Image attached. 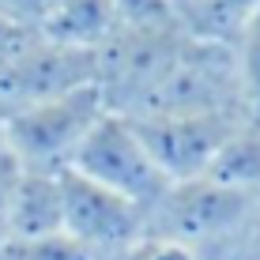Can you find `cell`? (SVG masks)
<instances>
[{"label": "cell", "mask_w": 260, "mask_h": 260, "mask_svg": "<svg viewBox=\"0 0 260 260\" xmlns=\"http://www.w3.org/2000/svg\"><path fill=\"white\" fill-rule=\"evenodd\" d=\"M256 200L260 192L234 189V185L211 181V177L174 181L162 192V200L147 211V234L174 238L196 249L200 260H215L245 230H253Z\"/></svg>", "instance_id": "obj_1"}, {"label": "cell", "mask_w": 260, "mask_h": 260, "mask_svg": "<svg viewBox=\"0 0 260 260\" xmlns=\"http://www.w3.org/2000/svg\"><path fill=\"white\" fill-rule=\"evenodd\" d=\"M106 98L98 83H83L46 102L4 113V151L19 170H68L87 132L106 117Z\"/></svg>", "instance_id": "obj_2"}, {"label": "cell", "mask_w": 260, "mask_h": 260, "mask_svg": "<svg viewBox=\"0 0 260 260\" xmlns=\"http://www.w3.org/2000/svg\"><path fill=\"white\" fill-rule=\"evenodd\" d=\"M189 42L185 23L174 26H113V34L94 49V83L106 110L121 117H140L151 94L170 76L177 53Z\"/></svg>", "instance_id": "obj_3"}, {"label": "cell", "mask_w": 260, "mask_h": 260, "mask_svg": "<svg viewBox=\"0 0 260 260\" xmlns=\"http://www.w3.org/2000/svg\"><path fill=\"white\" fill-rule=\"evenodd\" d=\"M174 113H241L249 117L234 68V49L226 42H208L189 34L170 76L151 94L140 117H174Z\"/></svg>", "instance_id": "obj_4"}, {"label": "cell", "mask_w": 260, "mask_h": 260, "mask_svg": "<svg viewBox=\"0 0 260 260\" xmlns=\"http://www.w3.org/2000/svg\"><path fill=\"white\" fill-rule=\"evenodd\" d=\"M68 170L83 174L87 181L102 185V189L124 196V200L140 204V208H155L170 189L166 174L151 158L147 143H143L140 128L132 117L121 113H106L102 121L87 132V140L79 143V151L72 155Z\"/></svg>", "instance_id": "obj_5"}, {"label": "cell", "mask_w": 260, "mask_h": 260, "mask_svg": "<svg viewBox=\"0 0 260 260\" xmlns=\"http://www.w3.org/2000/svg\"><path fill=\"white\" fill-rule=\"evenodd\" d=\"M60 204L64 234L79 241L94 260H121L147 234V208L87 181L76 170H60Z\"/></svg>", "instance_id": "obj_6"}, {"label": "cell", "mask_w": 260, "mask_h": 260, "mask_svg": "<svg viewBox=\"0 0 260 260\" xmlns=\"http://www.w3.org/2000/svg\"><path fill=\"white\" fill-rule=\"evenodd\" d=\"M249 117L241 113H174V117H140L132 121L147 143L151 158L166 181H192L211 170L219 151Z\"/></svg>", "instance_id": "obj_7"}, {"label": "cell", "mask_w": 260, "mask_h": 260, "mask_svg": "<svg viewBox=\"0 0 260 260\" xmlns=\"http://www.w3.org/2000/svg\"><path fill=\"white\" fill-rule=\"evenodd\" d=\"M64 234V204H60V170H15L8 196V238L30 241Z\"/></svg>", "instance_id": "obj_8"}, {"label": "cell", "mask_w": 260, "mask_h": 260, "mask_svg": "<svg viewBox=\"0 0 260 260\" xmlns=\"http://www.w3.org/2000/svg\"><path fill=\"white\" fill-rule=\"evenodd\" d=\"M113 8L110 0H57L42 34L76 49H98L113 34Z\"/></svg>", "instance_id": "obj_9"}, {"label": "cell", "mask_w": 260, "mask_h": 260, "mask_svg": "<svg viewBox=\"0 0 260 260\" xmlns=\"http://www.w3.org/2000/svg\"><path fill=\"white\" fill-rule=\"evenodd\" d=\"M204 177L234 189H253L260 192V124L245 121L241 128L230 136V143L219 151V158L211 162V170Z\"/></svg>", "instance_id": "obj_10"}, {"label": "cell", "mask_w": 260, "mask_h": 260, "mask_svg": "<svg viewBox=\"0 0 260 260\" xmlns=\"http://www.w3.org/2000/svg\"><path fill=\"white\" fill-rule=\"evenodd\" d=\"M260 12V0H192L185 12V30L208 42H234L238 30Z\"/></svg>", "instance_id": "obj_11"}, {"label": "cell", "mask_w": 260, "mask_h": 260, "mask_svg": "<svg viewBox=\"0 0 260 260\" xmlns=\"http://www.w3.org/2000/svg\"><path fill=\"white\" fill-rule=\"evenodd\" d=\"M230 49H234V68H238L241 98H245V113L253 124H260V12L238 30Z\"/></svg>", "instance_id": "obj_12"}, {"label": "cell", "mask_w": 260, "mask_h": 260, "mask_svg": "<svg viewBox=\"0 0 260 260\" xmlns=\"http://www.w3.org/2000/svg\"><path fill=\"white\" fill-rule=\"evenodd\" d=\"M0 260H94V256L68 234H53L30 241H15V238L0 241Z\"/></svg>", "instance_id": "obj_13"}, {"label": "cell", "mask_w": 260, "mask_h": 260, "mask_svg": "<svg viewBox=\"0 0 260 260\" xmlns=\"http://www.w3.org/2000/svg\"><path fill=\"white\" fill-rule=\"evenodd\" d=\"M110 8H113V23L117 26H132V30L181 23L177 12L170 8V0H110Z\"/></svg>", "instance_id": "obj_14"}, {"label": "cell", "mask_w": 260, "mask_h": 260, "mask_svg": "<svg viewBox=\"0 0 260 260\" xmlns=\"http://www.w3.org/2000/svg\"><path fill=\"white\" fill-rule=\"evenodd\" d=\"M121 260H200V253L174 238H162V234H143L136 245L128 249Z\"/></svg>", "instance_id": "obj_15"}, {"label": "cell", "mask_w": 260, "mask_h": 260, "mask_svg": "<svg viewBox=\"0 0 260 260\" xmlns=\"http://www.w3.org/2000/svg\"><path fill=\"white\" fill-rule=\"evenodd\" d=\"M215 260H260V230H245L234 245H226Z\"/></svg>", "instance_id": "obj_16"}, {"label": "cell", "mask_w": 260, "mask_h": 260, "mask_svg": "<svg viewBox=\"0 0 260 260\" xmlns=\"http://www.w3.org/2000/svg\"><path fill=\"white\" fill-rule=\"evenodd\" d=\"M189 4H192V0H170V8H174V12H177V19H185V12H189Z\"/></svg>", "instance_id": "obj_17"}, {"label": "cell", "mask_w": 260, "mask_h": 260, "mask_svg": "<svg viewBox=\"0 0 260 260\" xmlns=\"http://www.w3.org/2000/svg\"><path fill=\"white\" fill-rule=\"evenodd\" d=\"M8 151H4V117H0V158H4Z\"/></svg>", "instance_id": "obj_18"}, {"label": "cell", "mask_w": 260, "mask_h": 260, "mask_svg": "<svg viewBox=\"0 0 260 260\" xmlns=\"http://www.w3.org/2000/svg\"><path fill=\"white\" fill-rule=\"evenodd\" d=\"M253 226L260 230V200H256V222H253Z\"/></svg>", "instance_id": "obj_19"}]
</instances>
